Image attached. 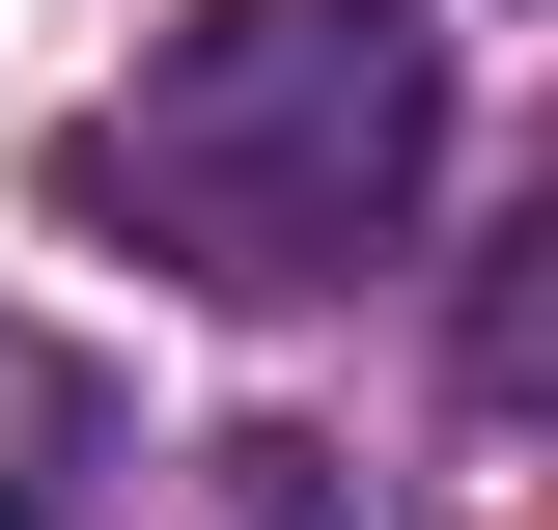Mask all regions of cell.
I'll return each instance as SVG.
<instances>
[{"mask_svg":"<svg viewBox=\"0 0 558 530\" xmlns=\"http://www.w3.org/2000/svg\"><path fill=\"white\" fill-rule=\"evenodd\" d=\"M475 392H558V196L502 224V279H475Z\"/></svg>","mask_w":558,"mask_h":530,"instance_id":"2","label":"cell"},{"mask_svg":"<svg viewBox=\"0 0 558 530\" xmlns=\"http://www.w3.org/2000/svg\"><path fill=\"white\" fill-rule=\"evenodd\" d=\"M0 530H28V474H0Z\"/></svg>","mask_w":558,"mask_h":530,"instance_id":"3","label":"cell"},{"mask_svg":"<svg viewBox=\"0 0 558 530\" xmlns=\"http://www.w3.org/2000/svg\"><path fill=\"white\" fill-rule=\"evenodd\" d=\"M57 168H84V224H140V252L223 279V308L363 279L447 196V28H418V0H196Z\"/></svg>","mask_w":558,"mask_h":530,"instance_id":"1","label":"cell"}]
</instances>
